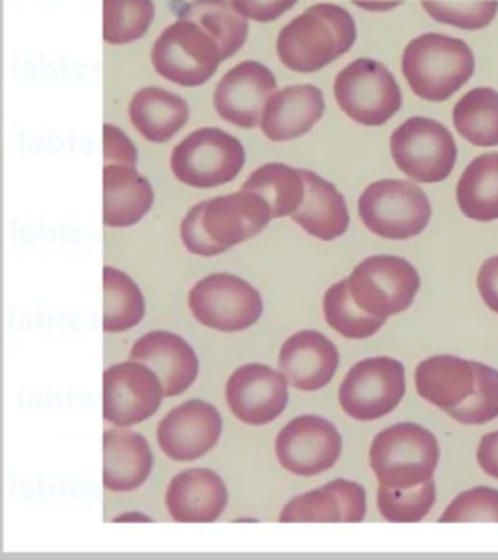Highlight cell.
Masks as SVG:
<instances>
[{"label":"cell","mask_w":498,"mask_h":560,"mask_svg":"<svg viewBox=\"0 0 498 560\" xmlns=\"http://www.w3.org/2000/svg\"><path fill=\"white\" fill-rule=\"evenodd\" d=\"M341 436L329 420L304 415L290 420L277 436V457L287 471L312 477L332 469L341 455Z\"/></svg>","instance_id":"cell-14"},{"label":"cell","mask_w":498,"mask_h":560,"mask_svg":"<svg viewBox=\"0 0 498 560\" xmlns=\"http://www.w3.org/2000/svg\"><path fill=\"white\" fill-rule=\"evenodd\" d=\"M279 520L282 524H339L343 522V502L337 485L332 481L322 489L290 500L289 504L282 508Z\"/></svg>","instance_id":"cell-35"},{"label":"cell","mask_w":498,"mask_h":560,"mask_svg":"<svg viewBox=\"0 0 498 560\" xmlns=\"http://www.w3.org/2000/svg\"><path fill=\"white\" fill-rule=\"evenodd\" d=\"M437 500L435 481L420 482L412 489H390L380 485L378 489V510L394 524H415L427 516Z\"/></svg>","instance_id":"cell-34"},{"label":"cell","mask_w":498,"mask_h":560,"mask_svg":"<svg viewBox=\"0 0 498 560\" xmlns=\"http://www.w3.org/2000/svg\"><path fill=\"white\" fill-rule=\"evenodd\" d=\"M440 447L432 432L413 422L382 430L370 447L378 481L390 489H412L437 471Z\"/></svg>","instance_id":"cell-4"},{"label":"cell","mask_w":498,"mask_h":560,"mask_svg":"<svg viewBox=\"0 0 498 560\" xmlns=\"http://www.w3.org/2000/svg\"><path fill=\"white\" fill-rule=\"evenodd\" d=\"M164 385L152 368L129 360L104 372V419L117 427H132L160 409Z\"/></svg>","instance_id":"cell-13"},{"label":"cell","mask_w":498,"mask_h":560,"mask_svg":"<svg viewBox=\"0 0 498 560\" xmlns=\"http://www.w3.org/2000/svg\"><path fill=\"white\" fill-rule=\"evenodd\" d=\"M405 395V368L387 357L360 360L350 368L339 389V402L350 419H382L394 411Z\"/></svg>","instance_id":"cell-12"},{"label":"cell","mask_w":498,"mask_h":560,"mask_svg":"<svg viewBox=\"0 0 498 560\" xmlns=\"http://www.w3.org/2000/svg\"><path fill=\"white\" fill-rule=\"evenodd\" d=\"M154 202L152 185L135 166L112 164L104 167V224L132 226L144 219Z\"/></svg>","instance_id":"cell-24"},{"label":"cell","mask_w":498,"mask_h":560,"mask_svg":"<svg viewBox=\"0 0 498 560\" xmlns=\"http://www.w3.org/2000/svg\"><path fill=\"white\" fill-rule=\"evenodd\" d=\"M360 219L380 237L409 240L429 226L432 217L427 192L402 179H382L360 195Z\"/></svg>","instance_id":"cell-5"},{"label":"cell","mask_w":498,"mask_h":560,"mask_svg":"<svg viewBox=\"0 0 498 560\" xmlns=\"http://www.w3.org/2000/svg\"><path fill=\"white\" fill-rule=\"evenodd\" d=\"M402 69L415 96L427 102H444L472 80L475 55L464 39L422 34L405 47Z\"/></svg>","instance_id":"cell-3"},{"label":"cell","mask_w":498,"mask_h":560,"mask_svg":"<svg viewBox=\"0 0 498 560\" xmlns=\"http://www.w3.org/2000/svg\"><path fill=\"white\" fill-rule=\"evenodd\" d=\"M129 520H140V522H150L149 517L139 516V514H137V516L117 517V522H129Z\"/></svg>","instance_id":"cell-43"},{"label":"cell","mask_w":498,"mask_h":560,"mask_svg":"<svg viewBox=\"0 0 498 560\" xmlns=\"http://www.w3.org/2000/svg\"><path fill=\"white\" fill-rule=\"evenodd\" d=\"M473 394L447 412L462 424H485L498 417V372L482 362H473Z\"/></svg>","instance_id":"cell-36"},{"label":"cell","mask_w":498,"mask_h":560,"mask_svg":"<svg viewBox=\"0 0 498 560\" xmlns=\"http://www.w3.org/2000/svg\"><path fill=\"white\" fill-rule=\"evenodd\" d=\"M135 129L150 142H167L189 121V105L164 88H142L129 105Z\"/></svg>","instance_id":"cell-26"},{"label":"cell","mask_w":498,"mask_h":560,"mask_svg":"<svg viewBox=\"0 0 498 560\" xmlns=\"http://www.w3.org/2000/svg\"><path fill=\"white\" fill-rule=\"evenodd\" d=\"M152 20V0H104V39L107 44L137 42L149 32Z\"/></svg>","instance_id":"cell-33"},{"label":"cell","mask_w":498,"mask_h":560,"mask_svg":"<svg viewBox=\"0 0 498 560\" xmlns=\"http://www.w3.org/2000/svg\"><path fill=\"white\" fill-rule=\"evenodd\" d=\"M422 9L427 10L429 16L440 24L477 32L490 26V22L497 18L498 2L497 0H467V2L425 0Z\"/></svg>","instance_id":"cell-37"},{"label":"cell","mask_w":498,"mask_h":560,"mask_svg":"<svg viewBox=\"0 0 498 560\" xmlns=\"http://www.w3.org/2000/svg\"><path fill=\"white\" fill-rule=\"evenodd\" d=\"M104 156L105 166H112V164L137 166V160H139L131 139L109 122L104 125Z\"/></svg>","instance_id":"cell-39"},{"label":"cell","mask_w":498,"mask_h":560,"mask_svg":"<svg viewBox=\"0 0 498 560\" xmlns=\"http://www.w3.org/2000/svg\"><path fill=\"white\" fill-rule=\"evenodd\" d=\"M306 185L304 201L292 214V220L306 230L310 236L332 242L341 237L349 228V209L341 192L322 175L300 170Z\"/></svg>","instance_id":"cell-23"},{"label":"cell","mask_w":498,"mask_h":560,"mask_svg":"<svg viewBox=\"0 0 498 560\" xmlns=\"http://www.w3.org/2000/svg\"><path fill=\"white\" fill-rule=\"evenodd\" d=\"M277 92L271 70L257 61L240 62L228 70L215 90V109L224 121L242 129H254L262 122L265 105Z\"/></svg>","instance_id":"cell-16"},{"label":"cell","mask_w":498,"mask_h":560,"mask_svg":"<svg viewBox=\"0 0 498 560\" xmlns=\"http://www.w3.org/2000/svg\"><path fill=\"white\" fill-rule=\"evenodd\" d=\"M395 166L419 184H438L452 174L458 158L452 132L429 117H412L392 135Z\"/></svg>","instance_id":"cell-9"},{"label":"cell","mask_w":498,"mask_h":560,"mask_svg":"<svg viewBox=\"0 0 498 560\" xmlns=\"http://www.w3.org/2000/svg\"><path fill=\"white\" fill-rule=\"evenodd\" d=\"M104 331L121 332L132 329L144 317V296L137 282L115 269H104Z\"/></svg>","instance_id":"cell-31"},{"label":"cell","mask_w":498,"mask_h":560,"mask_svg":"<svg viewBox=\"0 0 498 560\" xmlns=\"http://www.w3.org/2000/svg\"><path fill=\"white\" fill-rule=\"evenodd\" d=\"M245 162V150L232 135L205 127L192 132L172 152V172L182 184L212 189L230 184Z\"/></svg>","instance_id":"cell-7"},{"label":"cell","mask_w":498,"mask_h":560,"mask_svg":"<svg viewBox=\"0 0 498 560\" xmlns=\"http://www.w3.org/2000/svg\"><path fill=\"white\" fill-rule=\"evenodd\" d=\"M227 402L242 422L262 427L285 411L289 380L265 364H245L228 380Z\"/></svg>","instance_id":"cell-15"},{"label":"cell","mask_w":498,"mask_h":560,"mask_svg":"<svg viewBox=\"0 0 498 560\" xmlns=\"http://www.w3.org/2000/svg\"><path fill=\"white\" fill-rule=\"evenodd\" d=\"M227 502V485L210 469H187L167 487V510L179 524H210L222 516Z\"/></svg>","instance_id":"cell-20"},{"label":"cell","mask_w":498,"mask_h":560,"mask_svg":"<svg viewBox=\"0 0 498 560\" xmlns=\"http://www.w3.org/2000/svg\"><path fill=\"white\" fill-rule=\"evenodd\" d=\"M189 307L205 327L222 332L244 331L262 317L259 292L234 275H210L189 292Z\"/></svg>","instance_id":"cell-11"},{"label":"cell","mask_w":498,"mask_h":560,"mask_svg":"<svg viewBox=\"0 0 498 560\" xmlns=\"http://www.w3.org/2000/svg\"><path fill=\"white\" fill-rule=\"evenodd\" d=\"M242 189L259 192L269 202L273 219L292 217L304 201V177L300 170L287 164H265L245 179Z\"/></svg>","instance_id":"cell-29"},{"label":"cell","mask_w":498,"mask_h":560,"mask_svg":"<svg viewBox=\"0 0 498 560\" xmlns=\"http://www.w3.org/2000/svg\"><path fill=\"white\" fill-rule=\"evenodd\" d=\"M280 372L300 392H317L332 382L339 350L320 331H300L282 345Z\"/></svg>","instance_id":"cell-18"},{"label":"cell","mask_w":498,"mask_h":560,"mask_svg":"<svg viewBox=\"0 0 498 560\" xmlns=\"http://www.w3.org/2000/svg\"><path fill=\"white\" fill-rule=\"evenodd\" d=\"M325 112L324 94L312 84L289 86L275 92L265 105L262 131L275 142L298 139L314 129Z\"/></svg>","instance_id":"cell-21"},{"label":"cell","mask_w":498,"mask_h":560,"mask_svg":"<svg viewBox=\"0 0 498 560\" xmlns=\"http://www.w3.org/2000/svg\"><path fill=\"white\" fill-rule=\"evenodd\" d=\"M477 462L483 471L490 475L493 479H498V430L482 438V444L477 450Z\"/></svg>","instance_id":"cell-42"},{"label":"cell","mask_w":498,"mask_h":560,"mask_svg":"<svg viewBox=\"0 0 498 560\" xmlns=\"http://www.w3.org/2000/svg\"><path fill=\"white\" fill-rule=\"evenodd\" d=\"M154 457L149 442L137 432L121 429L104 432V487L114 492L139 489L149 479Z\"/></svg>","instance_id":"cell-22"},{"label":"cell","mask_w":498,"mask_h":560,"mask_svg":"<svg viewBox=\"0 0 498 560\" xmlns=\"http://www.w3.org/2000/svg\"><path fill=\"white\" fill-rule=\"evenodd\" d=\"M477 289L483 302L498 314V255L483 262L477 277Z\"/></svg>","instance_id":"cell-41"},{"label":"cell","mask_w":498,"mask_h":560,"mask_svg":"<svg viewBox=\"0 0 498 560\" xmlns=\"http://www.w3.org/2000/svg\"><path fill=\"white\" fill-rule=\"evenodd\" d=\"M455 199L467 219L498 220V152L475 158L458 182Z\"/></svg>","instance_id":"cell-28"},{"label":"cell","mask_w":498,"mask_h":560,"mask_svg":"<svg viewBox=\"0 0 498 560\" xmlns=\"http://www.w3.org/2000/svg\"><path fill=\"white\" fill-rule=\"evenodd\" d=\"M271 220V207L259 192L240 189L195 205L182 222V240L187 252L212 257L257 236Z\"/></svg>","instance_id":"cell-1"},{"label":"cell","mask_w":498,"mask_h":560,"mask_svg":"<svg viewBox=\"0 0 498 560\" xmlns=\"http://www.w3.org/2000/svg\"><path fill=\"white\" fill-rule=\"evenodd\" d=\"M219 44L199 24L177 18L152 47V67L162 79L179 86H201L219 69Z\"/></svg>","instance_id":"cell-6"},{"label":"cell","mask_w":498,"mask_h":560,"mask_svg":"<svg viewBox=\"0 0 498 560\" xmlns=\"http://www.w3.org/2000/svg\"><path fill=\"white\" fill-rule=\"evenodd\" d=\"M442 524H498V490L489 487H475L465 490L447 508L440 517Z\"/></svg>","instance_id":"cell-38"},{"label":"cell","mask_w":498,"mask_h":560,"mask_svg":"<svg viewBox=\"0 0 498 560\" xmlns=\"http://www.w3.org/2000/svg\"><path fill=\"white\" fill-rule=\"evenodd\" d=\"M232 2L247 20L265 24V22H275L285 12H289L298 0H232Z\"/></svg>","instance_id":"cell-40"},{"label":"cell","mask_w":498,"mask_h":560,"mask_svg":"<svg viewBox=\"0 0 498 560\" xmlns=\"http://www.w3.org/2000/svg\"><path fill=\"white\" fill-rule=\"evenodd\" d=\"M357 42V24L337 4H314L280 30L277 55L287 69L302 74L337 61Z\"/></svg>","instance_id":"cell-2"},{"label":"cell","mask_w":498,"mask_h":560,"mask_svg":"<svg viewBox=\"0 0 498 560\" xmlns=\"http://www.w3.org/2000/svg\"><path fill=\"white\" fill-rule=\"evenodd\" d=\"M177 18L199 24L219 44L224 61L244 47L250 32L247 18L232 0H193L177 12Z\"/></svg>","instance_id":"cell-27"},{"label":"cell","mask_w":498,"mask_h":560,"mask_svg":"<svg viewBox=\"0 0 498 560\" xmlns=\"http://www.w3.org/2000/svg\"><path fill=\"white\" fill-rule=\"evenodd\" d=\"M335 100L352 121L380 127L402 109V90L382 62L357 59L337 74Z\"/></svg>","instance_id":"cell-8"},{"label":"cell","mask_w":498,"mask_h":560,"mask_svg":"<svg viewBox=\"0 0 498 560\" xmlns=\"http://www.w3.org/2000/svg\"><path fill=\"white\" fill-rule=\"evenodd\" d=\"M131 360L154 370L166 397L184 394L199 374V360L192 345L174 332L152 331L140 337L132 347Z\"/></svg>","instance_id":"cell-19"},{"label":"cell","mask_w":498,"mask_h":560,"mask_svg":"<svg viewBox=\"0 0 498 560\" xmlns=\"http://www.w3.org/2000/svg\"><path fill=\"white\" fill-rule=\"evenodd\" d=\"M417 392L425 401L450 411L473 394L475 370L470 360L458 357H432L422 360L415 374Z\"/></svg>","instance_id":"cell-25"},{"label":"cell","mask_w":498,"mask_h":560,"mask_svg":"<svg viewBox=\"0 0 498 560\" xmlns=\"http://www.w3.org/2000/svg\"><path fill=\"white\" fill-rule=\"evenodd\" d=\"M222 419L209 402H184L167 412L158 427V444L174 462H193L219 444Z\"/></svg>","instance_id":"cell-17"},{"label":"cell","mask_w":498,"mask_h":560,"mask_svg":"<svg viewBox=\"0 0 498 560\" xmlns=\"http://www.w3.org/2000/svg\"><path fill=\"white\" fill-rule=\"evenodd\" d=\"M454 127L475 147H498V92L473 88L454 107Z\"/></svg>","instance_id":"cell-30"},{"label":"cell","mask_w":498,"mask_h":560,"mask_svg":"<svg viewBox=\"0 0 498 560\" xmlns=\"http://www.w3.org/2000/svg\"><path fill=\"white\" fill-rule=\"evenodd\" d=\"M350 294L368 314L387 319L412 306L420 289L419 272L395 255H374L355 267Z\"/></svg>","instance_id":"cell-10"},{"label":"cell","mask_w":498,"mask_h":560,"mask_svg":"<svg viewBox=\"0 0 498 560\" xmlns=\"http://www.w3.org/2000/svg\"><path fill=\"white\" fill-rule=\"evenodd\" d=\"M325 322L347 339H368L384 327L385 319L368 314L350 294L349 279L333 284L325 292Z\"/></svg>","instance_id":"cell-32"}]
</instances>
